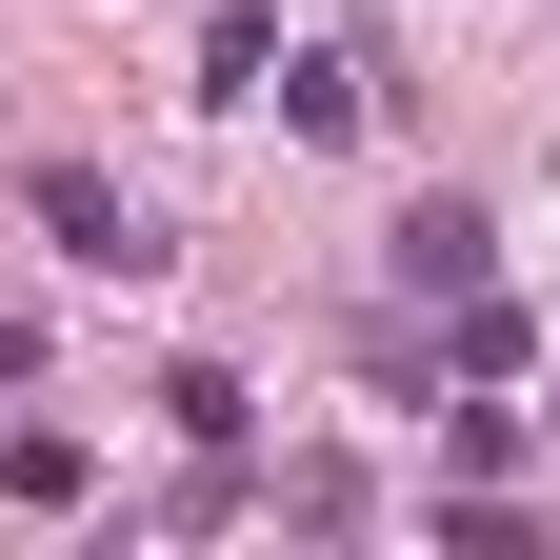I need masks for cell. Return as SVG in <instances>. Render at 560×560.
<instances>
[{"instance_id": "1", "label": "cell", "mask_w": 560, "mask_h": 560, "mask_svg": "<svg viewBox=\"0 0 560 560\" xmlns=\"http://www.w3.org/2000/svg\"><path fill=\"white\" fill-rule=\"evenodd\" d=\"M21 221L81 260V280H161V221H140V200L101 180V161H21Z\"/></svg>"}, {"instance_id": "2", "label": "cell", "mask_w": 560, "mask_h": 560, "mask_svg": "<svg viewBox=\"0 0 560 560\" xmlns=\"http://www.w3.org/2000/svg\"><path fill=\"white\" fill-rule=\"evenodd\" d=\"M480 260H501L480 200H400V280H420V301H480Z\"/></svg>"}, {"instance_id": "4", "label": "cell", "mask_w": 560, "mask_h": 560, "mask_svg": "<svg viewBox=\"0 0 560 560\" xmlns=\"http://www.w3.org/2000/svg\"><path fill=\"white\" fill-rule=\"evenodd\" d=\"M200 81H221V101H241V81H280V21H260V0H221V21H200Z\"/></svg>"}, {"instance_id": "3", "label": "cell", "mask_w": 560, "mask_h": 560, "mask_svg": "<svg viewBox=\"0 0 560 560\" xmlns=\"http://www.w3.org/2000/svg\"><path fill=\"white\" fill-rule=\"evenodd\" d=\"M280 120H301V140H361V60H280Z\"/></svg>"}]
</instances>
